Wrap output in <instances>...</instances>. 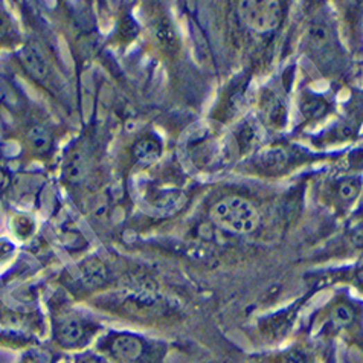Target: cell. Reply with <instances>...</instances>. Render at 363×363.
<instances>
[{
    "instance_id": "obj_15",
    "label": "cell",
    "mask_w": 363,
    "mask_h": 363,
    "mask_svg": "<svg viewBox=\"0 0 363 363\" xmlns=\"http://www.w3.org/2000/svg\"><path fill=\"white\" fill-rule=\"evenodd\" d=\"M77 363H105V362L101 357H98V355L86 354V355H82V357H80Z\"/></svg>"
},
{
    "instance_id": "obj_13",
    "label": "cell",
    "mask_w": 363,
    "mask_h": 363,
    "mask_svg": "<svg viewBox=\"0 0 363 363\" xmlns=\"http://www.w3.org/2000/svg\"><path fill=\"white\" fill-rule=\"evenodd\" d=\"M359 190H360V185L357 184V182L346 180V182H344L342 185H340L339 194L344 200H353L354 197H357Z\"/></svg>"
},
{
    "instance_id": "obj_9",
    "label": "cell",
    "mask_w": 363,
    "mask_h": 363,
    "mask_svg": "<svg viewBox=\"0 0 363 363\" xmlns=\"http://www.w3.org/2000/svg\"><path fill=\"white\" fill-rule=\"evenodd\" d=\"M28 142L35 153H46L52 145V136L46 127L34 125L28 132Z\"/></svg>"
},
{
    "instance_id": "obj_3",
    "label": "cell",
    "mask_w": 363,
    "mask_h": 363,
    "mask_svg": "<svg viewBox=\"0 0 363 363\" xmlns=\"http://www.w3.org/2000/svg\"><path fill=\"white\" fill-rule=\"evenodd\" d=\"M58 344L64 348H75L81 345L90 336L89 324L80 317L67 316L60 321L55 330Z\"/></svg>"
},
{
    "instance_id": "obj_12",
    "label": "cell",
    "mask_w": 363,
    "mask_h": 363,
    "mask_svg": "<svg viewBox=\"0 0 363 363\" xmlns=\"http://www.w3.org/2000/svg\"><path fill=\"white\" fill-rule=\"evenodd\" d=\"M104 267L101 266H86L85 270H82V279H85V283L90 287L94 285H100L104 283Z\"/></svg>"
},
{
    "instance_id": "obj_16",
    "label": "cell",
    "mask_w": 363,
    "mask_h": 363,
    "mask_svg": "<svg viewBox=\"0 0 363 363\" xmlns=\"http://www.w3.org/2000/svg\"><path fill=\"white\" fill-rule=\"evenodd\" d=\"M6 34V20L0 16V37H3Z\"/></svg>"
},
{
    "instance_id": "obj_5",
    "label": "cell",
    "mask_w": 363,
    "mask_h": 363,
    "mask_svg": "<svg viewBox=\"0 0 363 363\" xmlns=\"http://www.w3.org/2000/svg\"><path fill=\"white\" fill-rule=\"evenodd\" d=\"M20 62L25 66L26 72L31 75L33 78L43 81L48 78L49 75V66L48 62L42 55V52L37 49L33 44H28L20 52Z\"/></svg>"
},
{
    "instance_id": "obj_1",
    "label": "cell",
    "mask_w": 363,
    "mask_h": 363,
    "mask_svg": "<svg viewBox=\"0 0 363 363\" xmlns=\"http://www.w3.org/2000/svg\"><path fill=\"white\" fill-rule=\"evenodd\" d=\"M214 222L233 233H249L258 224V213L251 202L241 197H228L213 209Z\"/></svg>"
},
{
    "instance_id": "obj_6",
    "label": "cell",
    "mask_w": 363,
    "mask_h": 363,
    "mask_svg": "<svg viewBox=\"0 0 363 363\" xmlns=\"http://www.w3.org/2000/svg\"><path fill=\"white\" fill-rule=\"evenodd\" d=\"M132 153L141 163H153L162 154V145L153 136H143L134 142Z\"/></svg>"
},
{
    "instance_id": "obj_7",
    "label": "cell",
    "mask_w": 363,
    "mask_h": 363,
    "mask_svg": "<svg viewBox=\"0 0 363 363\" xmlns=\"http://www.w3.org/2000/svg\"><path fill=\"white\" fill-rule=\"evenodd\" d=\"M89 171L87 159L81 150H75L69 154L64 165V176L72 184H80L86 179Z\"/></svg>"
},
{
    "instance_id": "obj_4",
    "label": "cell",
    "mask_w": 363,
    "mask_h": 363,
    "mask_svg": "<svg viewBox=\"0 0 363 363\" xmlns=\"http://www.w3.org/2000/svg\"><path fill=\"white\" fill-rule=\"evenodd\" d=\"M109 350L121 362L133 363L142 359L143 353H145V346L143 342L133 335H118L110 340Z\"/></svg>"
},
{
    "instance_id": "obj_11",
    "label": "cell",
    "mask_w": 363,
    "mask_h": 363,
    "mask_svg": "<svg viewBox=\"0 0 363 363\" xmlns=\"http://www.w3.org/2000/svg\"><path fill=\"white\" fill-rule=\"evenodd\" d=\"M327 110V103L321 98H310L308 101L302 104V112L306 113V116L308 118H317L321 116Z\"/></svg>"
},
{
    "instance_id": "obj_14",
    "label": "cell",
    "mask_w": 363,
    "mask_h": 363,
    "mask_svg": "<svg viewBox=\"0 0 363 363\" xmlns=\"http://www.w3.org/2000/svg\"><path fill=\"white\" fill-rule=\"evenodd\" d=\"M281 363H310L308 354L302 350H290L284 354Z\"/></svg>"
},
{
    "instance_id": "obj_8",
    "label": "cell",
    "mask_w": 363,
    "mask_h": 363,
    "mask_svg": "<svg viewBox=\"0 0 363 363\" xmlns=\"http://www.w3.org/2000/svg\"><path fill=\"white\" fill-rule=\"evenodd\" d=\"M289 161V156H287V151L281 147H270L261 151L258 156V163L260 168L266 170L269 172H276L281 171Z\"/></svg>"
},
{
    "instance_id": "obj_10",
    "label": "cell",
    "mask_w": 363,
    "mask_h": 363,
    "mask_svg": "<svg viewBox=\"0 0 363 363\" xmlns=\"http://www.w3.org/2000/svg\"><path fill=\"white\" fill-rule=\"evenodd\" d=\"M354 319V310L350 304H339L335 310H333L330 322L331 327L335 330L345 328L350 325Z\"/></svg>"
},
{
    "instance_id": "obj_2",
    "label": "cell",
    "mask_w": 363,
    "mask_h": 363,
    "mask_svg": "<svg viewBox=\"0 0 363 363\" xmlns=\"http://www.w3.org/2000/svg\"><path fill=\"white\" fill-rule=\"evenodd\" d=\"M238 11L245 24L256 33L275 31L283 20V6L276 0H246Z\"/></svg>"
}]
</instances>
